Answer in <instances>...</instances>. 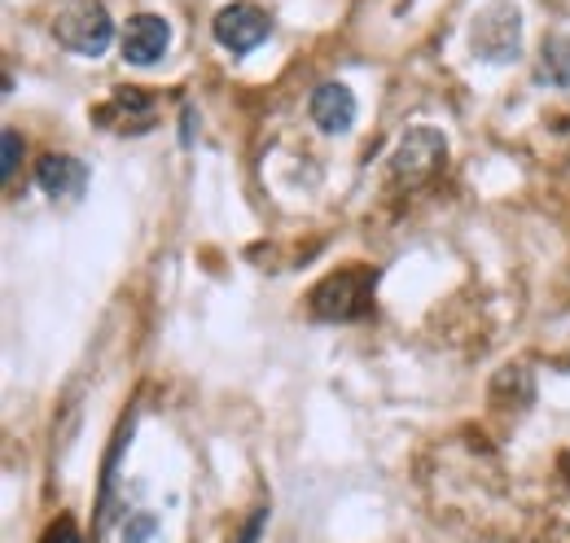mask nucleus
I'll use <instances>...</instances> for the list:
<instances>
[{
	"label": "nucleus",
	"mask_w": 570,
	"mask_h": 543,
	"mask_svg": "<svg viewBox=\"0 0 570 543\" xmlns=\"http://www.w3.org/2000/svg\"><path fill=\"white\" fill-rule=\"evenodd\" d=\"M470 53L479 62L509 67L522 53V9L513 0H492L470 22Z\"/></svg>",
	"instance_id": "nucleus-1"
},
{
	"label": "nucleus",
	"mask_w": 570,
	"mask_h": 543,
	"mask_svg": "<svg viewBox=\"0 0 570 543\" xmlns=\"http://www.w3.org/2000/svg\"><path fill=\"white\" fill-rule=\"evenodd\" d=\"M373 289H377V272L368 268H343L325 276L312 289V316L316 320H360L373 307Z\"/></svg>",
	"instance_id": "nucleus-2"
},
{
	"label": "nucleus",
	"mask_w": 570,
	"mask_h": 543,
	"mask_svg": "<svg viewBox=\"0 0 570 543\" xmlns=\"http://www.w3.org/2000/svg\"><path fill=\"white\" fill-rule=\"evenodd\" d=\"M53 36L62 49H71L79 58H101L115 40V18L101 0H71L58 22H53Z\"/></svg>",
	"instance_id": "nucleus-3"
},
{
	"label": "nucleus",
	"mask_w": 570,
	"mask_h": 543,
	"mask_svg": "<svg viewBox=\"0 0 570 543\" xmlns=\"http://www.w3.org/2000/svg\"><path fill=\"white\" fill-rule=\"evenodd\" d=\"M448 162V136L439 128H413L400 136L395 154H391V176L400 185H426L430 176H439Z\"/></svg>",
	"instance_id": "nucleus-4"
},
{
	"label": "nucleus",
	"mask_w": 570,
	"mask_h": 543,
	"mask_svg": "<svg viewBox=\"0 0 570 543\" xmlns=\"http://www.w3.org/2000/svg\"><path fill=\"white\" fill-rule=\"evenodd\" d=\"M268 31H273V18H268L259 4H246V0L224 4L212 22L215 45L228 49V53H237V58L250 53V49H259V45L268 40Z\"/></svg>",
	"instance_id": "nucleus-5"
},
{
	"label": "nucleus",
	"mask_w": 570,
	"mask_h": 543,
	"mask_svg": "<svg viewBox=\"0 0 570 543\" xmlns=\"http://www.w3.org/2000/svg\"><path fill=\"white\" fill-rule=\"evenodd\" d=\"M356 110H360L356 92H352L343 79H325V83H316L312 97H307V115H312V124H316L325 136L352 132Z\"/></svg>",
	"instance_id": "nucleus-6"
},
{
	"label": "nucleus",
	"mask_w": 570,
	"mask_h": 543,
	"mask_svg": "<svg viewBox=\"0 0 570 543\" xmlns=\"http://www.w3.org/2000/svg\"><path fill=\"white\" fill-rule=\"evenodd\" d=\"M119 45H124V62H132V67H158L167 58V49H171V22L158 18V13H137V18H128Z\"/></svg>",
	"instance_id": "nucleus-7"
},
{
	"label": "nucleus",
	"mask_w": 570,
	"mask_h": 543,
	"mask_svg": "<svg viewBox=\"0 0 570 543\" xmlns=\"http://www.w3.org/2000/svg\"><path fill=\"white\" fill-rule=\"evenodd\" d=\"M92 124L106 128V132H124V136L149 132L154 128V97L141 92V88H119L106 106L92 110Z\"/></svg>",
	"instance_id": "nucleus-8"
},
{
	"label": "nucleus",
	"mask_w": 570,
	"mask_h": 543,
	"mask_svg": "<svg viewBox=\"0 0 570 543\" xmlns=\"http://www.w3.org/2000/svg\"><path fill=\"white\" fill-rule=\"evenodd\" d=\"M36 185L53 203H79V194L88 189V167L75 154H45L36 162Z\"/></svg>",
	"instance_id": "nucleus-9"
},
{
	"label": "nucleus",
	"mask_w": 570,
	"mask_h": 543,
	"mask_svg": "<svg viewBox=\"0 0 570 543\" xmlns=\"http://www.w3.org/2000/svg\"><path fill=\"white\" fill-rule=\"evenodd\" d=\"M540 79L553 83V88H567L570 83V40L567 36H544V45H540Z\"/></svg>",
	"instance_id": "nucleus-10"
},
{
	"label": "nucleus",
	"mask_w": 570,
	"mask_h": 543,
	"mask_svg": "<svg viewBox=\"0 0 570 543\" xmlns=\"http://www.w3.org/2000/svg\"><path fill=\"white\" fill-rule=\"evenodd\" d=\"M154 531H158V517H154V513H145V509L128 513V517H124V526H119L124 543H149L154 540Z\"/></svg>",
	"instance_id": "nucleus-11"
},
{
	"label": "nucleus",
	"mask_w": 570,
	"mask_h": 543,
	"mask_svg": "<svg viewBox=\"0 0 570 543\" xmlns=\"http://www.w3.org/2000/svg\"><path fill=\"white\" fill-rule=\"evenodd\" d=\"M18 162H22V136L9 128V132H4V171H0V176H4V185H13Z\"/></svg>",
	"instance_id": "nucleus-12"
},
{
	"label": "nucleus",
	"mask_w": 570,
	"mask_h": 543,
	"mask_svg": "<svg viewBox=\"0 0 570 543\" xmlns=\"http://www.w3.org/2000/svg\"><path fill=\"white\" fill-rule=\"evenodd\" d=\"M268 513H273V509H268V504H259V509H255V513L246 517V526L237 531V540H233V543H259L264 526H268Z\"/></svg>",
	"instance_id": "nucleus-13"
},
{
	"label": "nucleus",
	"mask_w": 570,
	"mask_h": 543,
	"mask_svg": "<svg viewBox=\"0 0 570 543\" xmlns=\"http://www.w3.org/2000/svg\"><path fill=\"white\" fill-rule=\"evenodd\" d=\"M40 543H83V535H79V526H75L71 517H62V522H53V526L45 531Z\"/></svg>",
	"instance_id": "nucleus-14"
}]
</instances>
